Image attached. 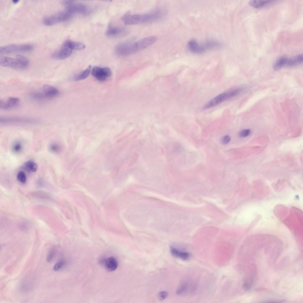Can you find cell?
<instances>
[{
  "mask_svg": "<svg viewBox=\"0 0 303 303\" xmlns=\"http://www.w3.org/2000/svg\"><path fill=\"white\" fill-rule=\"evenodd\" d=\"M170 252L173 256L184 260H188L190 257V254L188 252L180 251L173 247H171Z\"/></svg>",
  "mask_w": 303,
  "mask_h": 303,
  "instance_id": "14",
  "label": "cell"
},
{
  "mask_svg": "<svg viewBox=\"0 0 303 303\" xmlns=\"http://www.w3.org/2000/svg\"><path fill=\"white\" fill-rule=\"evenodd\" d=\"M270 1L269 0H251L249 2V4L254 8H259L263 7Z\"/></svg>",
  "mask_w": 303,
  "mask_h": 303,
  "instance_id": "19",
  "label": "cell"
},
{
  "mask_svg": "<svg viewBox=\"0 0 303 303\" xmlns=\"http://www.w3.org/2000/svg\"><path fill=\"white\" fill-rule=\"evenodd\" d=\"M187 46L191 52L196 54H201L206 51L203 44H200L194 39L189 41L188 43Z\"/></svg>",
  "mask_w": 303,
  "mask_h": 303,
  "instance_id": "11",
  "label": "cell"
},
{
  "mask_svg": "<svg viewBox=\"0 0 303 303\" xmlns=\"http://www.w3.org/2000/svg\"><path fill=\"white\" fill-rule=\"evenodd\" d=\"M16 57L19 59L25 68L28 66L29 62L27 58L25 57L22 55H18L16 56Z\"/></svg>",
  "mask_w": 303,
  "mask_h": 303,
  "instance_id": "24",
  "label": "cell"
},
{
  "mask_svg": "<svg viewBox=\"0 0 303 303\" xmlns=\"http://www.w3.org/2000/svg\"><path fill=\"white\" fill-rule=\"evenodd\" d=\"M0 65L3 67L15 69H21L25 68L16 57L15 58L6 57H1Z\"/></svg>",
  "mask_w": 303,
  "mask_h": 303,
  "instance_id": "9",
  "label": "cell"
},
{
  "mask_svg": "<svg viewBox=\"0 0 303 303\" xmlns=\"http://www.w3.org/2000/svg\"><path fill=\"white\" fill-rule=\"evenodd\" d=\"M18 1H19V0H13V1H12V2H13L14 4H16L17 3H18Z\"/></svg>",
  "mask_w": 303,
  "mask_h": 303,
  "instance_id": "32",
  "label": "cell"
},
{
  "mask_svg": "<svg viewBox=\"0 0 303 303\" xmlns=\"http://www.w3.org/2000/svg\"><path fill=\"white\" fill-rule=\"evenodd\" d=\"M156 36L144 38L134 42H125L118 44L115 48L116 53L120 56H126L144 49L155 43L157 40Z\"/></svg>",
  "mask_w": 303,
  "mask_h": 303,
  "instance_id": "1",
  "label": "cell"
},
{
  "mask_svg": "<svg viewBox=\"0 0 303 303\" xmlns=\"http://www.w3.org/2000/svg\"><path fill=\"white\" fill-rule=\"evenodd\" d=\"M112 74L110 69L107 67H95L92 69V75L98 80L103 81L106 80Z\"/></svg>",
  "mask_w": 303,
  "mask_h": 303,
  "instance_id": "8",
  "label": "cell"
},
{
  "mask_svg": "<svg viewBox=\"0 0 303 303\" xmlns=\"http://www.w3.org/2000/svg\"><path fill=\"white\" fill-rule=\"evenodd\" d=\"M72 50L70 46L69 40H67L64 42L59 50L52 54L51 57L56 59H65L71 55Z\"/></svg>",
  "mask_w": 303,
  "mask_h": 303,
  "instance_id": "7",
  "label": "cell"
},
{
  "mask_svg": "<svg viewBox=\"0 0 303 303\" xmlns=\"http://www.w3.org/2000/svg\"><path fill=\"white\" fill-rule=\"evenodd\" d=\"M289 58L282 57L278 59L275 63L273 65L274 70L277 71L280 69L283 66L286 65Z\"/></svg>",
  "mask_w": 303,
  "mask_h": 303,
  "instance_id": "17",
  "label": "cell"
},
{
  "mask_svg": "<svg viewBox=\"0 0 303 303\" xmlns=\"http://www.w3.org/2000/svg\"><path fill=\"white\" fill-rule=\"evenodd\" d=\"M60 147L59 145L55 144H52L50 146V150L54 152H57L60 150Z\"/></svg>",
  "mask_w": 303,
  "mask_h": 303,
  "instance_id": "29",
  "label": "cell"
},
{
  "mask_svg": "<svg viewBox=\"0 0 303 303\" xmlns=\"http://www.w3.org/2000/svg\"><path fill=\"white\" fill-rule=\"evenodd\" d=\"M65 262L62 260H59L54 265L53 269L54 271H58L61 269L65 265Z\"/></svg>",
  "mask_w": 303,
  "mask_h": 303,
  "instance_id": "26",
  "label": "cell"
},
{
  "mask_svg": "<svg viewBox=\"0 0 303 303\" xmlns=\"http://www.w3.org/2000/svg\"><path fill=\"white\" fill-rule=\"evenodd\" d=\"M20 101L19 98L12 97H9L5 102L0 100V108L2 109H6L14 107L18 104Z\"/></svg>",
  "mask_w": 303,
  "mask_h": 303,
  "instance_id": "13",
  "label": "cell"
},
{
  "mask_svg": "<svg viewBox=\"0 0 303 303\" xmlns=\"http://www.w3.org/2000/svg\"><path fill=\"white\" fill-rule=\"evenodd\" d=\"M164 14V12L161 10L143 14H131L127 12L122 17V20L127 25L147 23L159 20Z\"/></svg>",
  "mask_w": 303,
  "mask_h": 303,
  "instance_id": "2",
  "label": "cell"
},
{
  "mask_svg": "<svg viewBox=\"0 0 303 303\" xmlns=\"http://www.w3.org/2000/svg\"><path fill=\"white\" fill-rule=\"evenodd\" d=\"M45 98H52L56 97L59 93L58 90L55 87L48 84L44 85L43 87V92Z\"/></svg>",
  "mask_w": 303,
  "mask_h": 303,
  "instance_id": "12",
  "label": "cell"
},
{
  "mask_svg": "<svg viewBox=\"0 0 303 303\" xmlns=\"http://www.w3.org/2000/svg\"><path fill=\"white\" fill-rule=\"evenodd\" d=\"M33 98L37 100H41L45 98V97L42 93H35L32 95Z\"/></svg>",
  "mask_w": 303,
  "mask_h": 303,
  "instance_id": "27",
  "label": "cell"
},
{
  "mask_svg": "<svg viewBox=\"0 0 303 303\" xmlns=\"http://www.w3.org/2000/svg\"><path fill=\"white\" fill-rule=\"evenodd\" d=\"M63 4L65 8L68 9L73 14H85L87 12L88 8L85 4L81 3L72 1H65Z\"/></svg>",
  "mask_w": 303,
  "mask_h": 303,
  "instance_id": "6",
  "label": "cell"
},
{
  "mask_svg": "<svg viewBox=\"0 0 303 303\" xmlns=\"http://www.w3.org/2000/svg\"><path fill=\"white\" fill-rule=\"evenodd\" d=\"M17 180L20 183H25L26 180V177L24 172L22 171H20L17 175Z\"/></svg>",
  "mask_w": 303,
  "mask_h": 303,
  "instance_id": "25",
  "label": "cell"
},
{
  "mask_svg": "<svg viewBox=\"0 0 303 303\" xmlns=\"http://www.w3.org/2000/svg\"><path fill=\"white\" fill-rule=\"evenodd\" d=\"M231 138L229 136L227 135L224 136L221 139V143L224 144H228Z\"/></svg>",
  "mask_w": 303,
  "mask_h": 303,
  "instance_id": "30",
  "label": "cell"
},
{
  "mask_svg": "<svg viewBox=\"0 0 303 303\" xmlns=\"http://www.w3.org/2000/svg\"><path fill=\"white\" fill-rule=\"evenodd\" d=\"M73 15L70 11L65 8L64 10L45 17L42 21L46 25H52L69 20Z\"/></svg>",
  "mask_w": 303,
  "mask_h": 303,
  "instance_id": "3",
  "label": "cell"
},
{
  "mask_svg": "<svg viewBox=\"0 0 303 303\" xmlns=\"http://www.w3.org/2000/svg\"><path fill=\"white\" fill-rule=\"evenodd\" d=\"M33 46L29 44H12L0 47V54H9L18 52H28L31 51Z\"/></svg>",
  "mask_w": 303,
  "mask_h": 303,
  "instance_id": "5",
  "label": "cell"
},
{
  "mask_svg": "<svg viewBox=\"0 0 303 303\" xmlns=\"http://www.w3.org/2000/svg\"><path fill=\"white\" fill-rule=\"evenodd\" d=\"M24 166L26 170L32 172L36 171L38 168L37 164L35 162L31 161L27 162L25 164Z\"/></svg>",
  "mask_w": 303,
  "mask_h": 303,
  "instance_id": "20",
  "label": "cell"
},
{
  "mask_svg": "<svg viewBox=\"0 0 303 303\" xmlns=\"http://www.w3.org/2000/svg\"><path fill=\"white\" fill-rule=\"evenodd\" d=\"M126 32V30L124 28L111 25L108 26L105 33L109 37L115 38L124 36Z\"/></svg>",
  "mask_w": 303,
  "mask_h": 303,
  "instance_id": "10",
  "label": "cell"
},
{
  "mask_svg": "<svg viewBox=\"0 0 303 303\" xmlns=\"http://www.w3.org/2000/svg\"><path fill=\"white\" fill-rule=\"evenodd\" d=\"M241 91L240 88H235L220 94L208 102L203 109H208L218 105L225 100L239 94Z\"/></svg>",
  "mask_w": 303,
  "mask_h": 303,
  "instance_id": "4",
  "label": "cell"
},
{
  "mask_svg": "<svg viewBox=\"0 0 303 303\" xmlns=\"http://www.w3.org/2000/svg\"><path fill=\"white\" fill-rule=\"evenodd\" d=\"M56 254V249L55 248H52L49 252L46 257V261L48 262H50L54 258Z\"/></svg>",
  "mask_w": 303,
  "mask_h": 303,
  "instance_id": "23",
  "label": "cell"
},
{
  "mask_svg": "<svg viewBox=\"0 0 303 303\" xmlns=\"http://www.w3.org/2000/svg\"><path fill=\"white\" fill-rule=\"evenodd\" d=\"M104 265L108 271H112L115 270L118 267V262L116 259L112 257H109L104 260Z\"/></svg>",
  "mask_w": 303,
  "mask_h": 303,
  "instance_id": "15",
  "label": "cell"
},
{
  "mask_svg": "<svg viewBox=\"0 0 303 303\" xmlns=\"http://www.w3.org/2000/svg\"><path fill=\"white\" fill-rule=\"evenodd\" d=\"M70 46L73 50H80L84 49L86 46L82 43L69 40Z\"/></svg>",
  "mask_w": 303,
  "mask_h": 303,
  "instance_id": "21",
  "label": "cell"
},
{
  "mask_svg": "<svg viewBox=\"0 0 303 303\" xmlns=\"http://www.w3.org/2000/svg\"><path fill=\"white\" fill-rule=\"evenodd\" d=\"M167 293L165 291H162L159 294V298L161 300H163L165 299L167 296Z\"/></svg>",
  "mask_w": 303,
  "mask_h": 303,
  "instance_id": "31",
  "label": "cell"
},
{
  "mask_svg": "<svg viewBox=\"0 0 303 303\" xmlns=\"http://www.w3.org/2000/svg\"><path fill=\"white\" fill-rule=\"evenodd\" d=\"M251 130L249 129H245L241 131L239 134L241 137H244L248 136L251 133Z\"/></svg>",
  "mask_w": 303,
  "mask_h": 303,
  "instance_id": "28",
  "label": "cell"
},
{
  "mask_svg": "<svg viewBox=\"0 0 303 303\" xmlns=\"http://www.w3.org/2000/svg\"><path fill=\"white\" fill-rule=\"evenodd\" d=\"M303 61V55H297L291 58H289L286 65L289 66H294L302 63Z\"/></svg>",
  "mask_w": 303,
  "mask_h": 303,
  "instance_id": "16",
  "label": "cell"
},
{
  "mask_svg": "<svg viewBox=\"0 0 303 303\" xmlns=\"http://www.w3.org/2000/svg\"><path fill=\"white\" fill-rule=\"evenodd\" d=\"M91 66H89L85 70L75 75L73 77V79L75 80L78 81L86 78L90 74L91 71Z\"/></svg>",
  "mask_w": 303,
  "mask_h": 303,
  "instance_id": "18",
  "label": "cell"
},
{
  "mask_svg": "<svg viewBox=\"0 0 303 303\" xmlns=\"http://www.w3.org/2000/svg\"><path fill=\"white\" fill-rule=\"evenodd\" d=\"M22 149V144L20 142H15L12 146V150L15 153H19L21 151Z\"/></svg>",
  "mask_w": 303,
  "mask_h": 303,
  "instance_id": "22",
  "label": "cell"
}]
</instances>
